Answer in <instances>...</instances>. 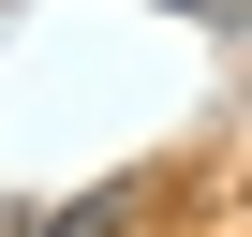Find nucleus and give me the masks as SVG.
I'll list each match as a JSON object with an SVG mask.
<instances>
[{"mask_svg": "<svg viewBox=\"0 0 252 237\" xmlns=\"http://www.w3.org/2000/svg\"><path fill=\"white\" fill-rule=\"evenodd\" d=\"M193 15H208V0H193Z\"/></svg>", "mask_w": 252, "mask_h": 237, "instance_id": "f257e3e1", "label": "nucleus"}]
</instances>
